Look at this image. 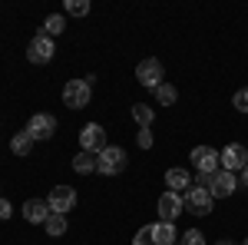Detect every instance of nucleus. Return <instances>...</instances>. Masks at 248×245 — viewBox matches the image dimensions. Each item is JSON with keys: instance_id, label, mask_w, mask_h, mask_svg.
<instances>
[{"instance_id": "6", "label": "nucleus", "mask_w": 248, "mask_h": 245, "mask_svg": "<svg viewBox=\"0 0 248 245\" xmlns=\"http://www.w3.org/2000/svg\"><path fill=\"white\" fill-rule=\"evenodd\" d=\"M192 166H195V172H218L222 169V152L212 149V146H195V149L189 152Z\"/></svg>"}, {"instance_id": "14", "label": "nucleus", "mask_w": 248, "mask_h": 245, "mask_svg": "<svg viewBox=\"0 0 248 245\" xmlns=\"http://www.w3.org/2000/svg\"><path fill=\"white\" fill-rule=\"evenodd\" d=\"M166 186H169V192H179V196H186L192 189V176L189 169H169L166 172Z\"/></svg>"}, {"instance_id": "13", "label": "nucleus", "mask_w": 248, "mask_h": 245, "mask_svg": "<svg viewBox=\"0 0 248 245\" xmlns=\"http://www.w3.org/2000/svg\"><path fill=\"white\" fill-rule=\"evenodd\" d=\"M50 215H53V212H50V202H46V199H27V202H23V219H27L30 226H43Z\"/></svg>"}, {"instance_id": "7", "label": "nucleus", "mask_w": 248, "mask_h": 245, "mask_svg": "<svg viewBox=\"0 0 248 245\" xmlns=\"http://www.w3.org/2000/svg\"><path fill=\"white\" fill-rule=\"evenodd\" d=\"M155 212H159V222H175L182 212H186V202H182V196L179 192H162L159 196V202H155Z\"/></svg>"}, {"instance_id": "15", "label": "nucleus", "mask_w": 248, "mask_h": 245, "mask_svg": "<svg viewBox=\"0 0 248 245\" xmlns=\"http://www.w3.org/2000/svg\"><path fill=\"white\" fill-rule=\"evenodd\" d=\"M153 239H155V245H175L179 242L175 222H155L153 226Z\"/></svg>"}, {"instance_id": "22", "label": "nucleus", "mask_w": 248, "mask_h": 245, "mask_svg": "<svg viewBox=\"0 0 248 245\" xmlns=\"http://www.w3.org/2000/svg\"><path fill=\"white\" fill-rule=\"evenodd\" d=\"M66 14L70 17H86L90 14V0H66Z\"/></svg>"}, {"instance_id": "1", "label": "nucleus", "mask_w": 248, "mask_h": 245, "mask_svg": "<svg viewBox=\"0 0 248 245\" xmlns=\"http://www.w3.org/2000/svg\"><path fill=\"white\" fill-rule=\"evenodd\" d=\"M93 83H96V76H86V80H66V83H63V106H70V110L90 106V99H93Z\"/></svg>"}, {"instance_id": "23", "label": "nucleus", "mask_w": 248, "mask_h": 245, "mask_svg": "<svg viewBox=\"0 0 248 245\" xmlns=\"http://www.w3.org/2000/svg\"><path fill=\"white\" fill-rule=\"evenodd\" d=\"M232 106H235L238 113H248V86H242L238 93L232 96Z\"/></svg>"}, {"instance_id": "10", "label": "nucleus", "mask_w": 248, "mask_h": 245, "mask_svg": "<svg viewBox=\"0 0 248 245\" xmlns=\"http://www.w3.org/2000/svg\"><path fill=\"white\" fill-rule=\"evenodd\" d=\"M182 202H186V209H189V212H195V215H209L212 206H215L212 192H209V189H202V186H192L189 192L182 196Z\"/></svg>"}, {"instance_id": "16", "label": "nucleus", "mask_w": 248, "mask_h": 245, "mask_svg": "<svg viewBox=\"0 0 248 245\" xmlns=\"http://www.w3.org/2000/svg\"><path fill=\"white\" fill-rule=\"evenodd\" d=\"M30 149H33V136H30L27 130L14 132V139H10V152H14V156H30Z\"/></svg>"}, {"instance_id": "29", "label": "nucleus", "mask_w": 248, "mask_h": 245, "mask_svg": "<svg viewBox=\"0 0 248 245\" xmlns=\"http://www.w3.org/2000/svg\"><path fill=\"white\" fill-rule=\"evenodd\" d=\"M215 245H235V242H232V239H222V242H215Z\"/></svg>"}, {"instance_id": "5", "label": "nucleus", "mask_w": 248, "mask_h": 245, "mask_svg": "<svg viewBox=\"0 0 248 245\" xmlns=\"http://www.w3.org/2000/svg\"><path fill=\"white\" fill-rule=\"evenodd\" d=\"M53 53H57V43L46 37V33H37V37L27 43V60H30V63H37V66L50 63V60H53Z\"/></svg>"}, {"instance_id": "28", "label": "nucleus", "mask_w": 248, "mask_h": 245, "mask_svg": "<svg viewBox=\"0 0 248 245\" xmlns=\"http://www.w3.org/2000/svg\"><path fill=\"white\" fill-rule=\"evenodd\" d=\"M242 182H245V186H248V166H245V169H242Z\"/></svg>"}, {"instance_id": "4", "label": "nucleus", "mask_w": 248, "mask_h": 245, "mask_svg": "<svg viewBox=\"0 0 248 245\" xmlns=\"http://www.w3.org/2000/svg\"><path fill=\"white\" fill-rule=\"evenodd\" d=\"M106 146H109V143H106V130H103L99 123H86V126L79 130V149H83V152L99 156Z\"/></svg>"}, {"instance_id": "12", "label": "nucleus", "mask_w": 248, "mask_h": 245, "mask_svg": "<svg viewBox=\"0 0 248 245\" xmlns=\"http://www.w3.org/2000/svg\"><path fill=\"white\" fill-rule=\"evenodd\" d=\"M235 189H238V179H235V172L218 169L215 176H212V186H209L212 199H229V196L235 192Z\"/></svg>"}, {"instance_id": "2", "label": "nucleus", "mask_w": 248, "mask_h": 245, "mask_svg": "<svg viewBox=\"0 0 248 245\" xmlns=\"http://www.w3.org/2000/svg\"><path fill=\"white\" fill-rule=\"evenodd\" d=\"M126 163H129V156L123 146H106V149L96 156V172H103V176H116V172L126 169Z\"/></svg>"}, {"instance_id": "27", "label": "nucleus", "mask_w": 248, "mask_h": 245, "mask_svg": "<svg viewBox=\"0 0 248 245\" xmlns=\"http://www.w3.org/2000/svg\"><path fill=\"white\" fill-rule=\"evenodd\" d=\"M10 215H14V206H10V199H3V196H0V222H3V219H10Z\"/></svg>"}, {"instance_id": "21", "label": "nucleus", "mask_w": 248, "mask_h": 245, "mask_svg": "<svg viewBox=\"0 0 248 245\" xmlns=\"http://www.w3.org/2000/svg\"><path fill=\"white\" fill-rule=\"evenodd\" d=\"M153 93H155V99H159L162 106H172V103L179 99V90H175L172 83H162V86H159V90H153Z\"/></svg>"}, {"instance_id": "18", "label": "nucleus", "mask_w": 248, "mask_h": 245, "mask_svg": "<svg viewBox=\"0 0 248 245\" xmlns=\"http://www.w3.org/2000/svg\"><path fill=\"white\" fill-rule=\"evenodd\" d=\"M133 119L139 123V130H149L153 119H155V110L149 106V103H136V106H133Z\"/></svg>"}, {"instance_id": "26", "label": "nucleus", "mask_w": 248, "mask_h": 245, "mask_svg": "<svg viewBox=\"0 0 248 245\" xmlns=\"http://www.w3.org/2000/svg\"><path fill=\"white\" fill-rule=\"evenodd\" d=\"M136 143H139V149H153V130H139L136 132Z\"/></svg>"}, {"instance_id": "3", "label": "nucleus", "mask_w": 248, "mask_h": 245, "mask_svg": "<svg viewBox=\"0 0 248 245\" xmlns=\"http://www.w3.org/2000/svg\"><path fill=\"white\" fill-rule=\"evenodd\" d=\"M136 80L146 86V90H159L166 83V70H162V60L155 57H146L139 66H136Z\"/></svg>"}, {"instance_id": "17", "label": "nucleus", "mask_w": 248, "mask_h": 245, "mask_svg": "<svg viewBox=\"0 0 248 245\" xmlns=\"http://www.w3.org/2000/svg\"><path fill=\"white\" fill-rule=\"evenodd\" d=\"M73 172H79V176L96 172V156H93V152H83V149H79L77 156H73Z\"/></svg>"}, {"instance_id": "20", "label": "nucleus", "mask_w": 248, "mask_h": 245, "mask_svg": "<svg viewBox=\"0 0 248 245\" xmlns=\"http://www.w3.org/2000/svg\"><path fill=\"white\" fill-rule=\"evenodd\" d=\"M63 30H66V20H63V14H50V17L43 20V30H40V33H46V37L53 40V37H60Z\"/></svg>"}, {"instance_id": "30", "label": "nucleus", "mask_w": 248, "mask_h": 245, "mask_svg": "<svg viewBox=\"0 0 248 245\" xmlns=\"http://www.w3.org/2000/svg\"><path fill=\"white\" fill-rule=\"evenodd\" d=\"M242 245H248V239H245V242H242Z\"/></svg>"}, {"instance_id": "24", "label": "nucleus", "mask_w": 248, "mask_h": 245, "mask_svg": "<svg viewBox=\"0 0 248 245\" xmlns=\"http://www.w3.org/2000/svg\"><path fill=\"white\" fill-rule=\"evenodd\" d=\"M179 245H205V235H202L199 229H189V232L179 239Z\"/></svg>"}, {"instance_id": "11", "label": "nucleus", "mask_w": 248, "mask_h": 245, "mask_svg": "<svg viewBox=\"0 0 248 245\" xmlns=\"http://www.w3.org/2000/svg\"><path fill=\"white\" fill-rule=\"evenodd\" d=\"M248 166V149L242 143H229L222 149V169L225 172H242Z\"/></svg>"}, {"instance_id": "25", "label": "nucleus", "mask_w": 248, "mask_h": 245, "mask_svg": "<svg viewBox=\"0 0 248 245\" xmlns=\"http://www.w3.org/2000/svg\"><path fill=\"white\" fill-rule=\"evenodd\" d=\"M133 245H155L153 226H142V229H139V232H136V239H133Z\"/></svg>"}, {"instance_id": "9", "label": "nucleus", "mask_w": 248, "mask_h": 245, "mask_svg": "<svg viewBox=\"0 0 248 245\" xmlns=\"http://www.w3.org/2000/svg\"><path fill=\"white\" fill-rule=\"evenodd\" d=\"M46 202H50V212L66 215L70 209L77 206V189H73V186H53V189H50V196H46Z\"/></svg>"}, {"instance_id": "19", "label": "nucleus", "mask_w": 248, "mask_h": 245, "mask_svg": "<svg viewBox=\"0 0 248 245\" xmlns=\"http://www.w3.org/2000/svg\"><path fill=\"white\" fill-rule=\"evenodd\" d=\"M43 229H46V235L50 239H60V235H66V229H70V222H66V215H50L46 222H43Z\"/></svg>"}, {"instance_id": "8", "label": "nucleus", "mask_w": 248, "mask_h": 245, "mask_svg": "<svg viewBox=\"0 0 248 245\" xmlns=\"http://www.w3.org/2000/svg\"><path fill=\"white\" fill-rule=\"evenodd\" d=\"M23 130L33 136V143L53 139V132H57V116H50V113H33V116H30V123H27Z\"/></svg>"}]
</instances>
